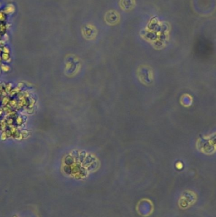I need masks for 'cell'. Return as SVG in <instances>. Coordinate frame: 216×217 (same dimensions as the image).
Returning <instances> with one entry per match:
<instances>
[{
  "mask_svg": "<svg viewBox=\"0 0 216 217\" xmlns=\"http://www.w3.org/2000/svg\"><path fill=\"white\" fill-rule=\"evenodd\" d=\"M82 33L86 39H93L97 34V30L94 25L87 24L83 26Z\"/></svg>",
  "mask_w": 216,
  "mask_h": 217,
  "instance_id": "obj_2",
  "label": "cell"
},
{
  "mask_svg": "<svg viewBox=\"0 0 216 217\" xmlns=\"http://www.w3.org/2000/svg\"><path fill=\"white\" fill-rule=\"evenodd\" d=\"M2 57H3V59L4 60H7L9 59V56H8V55L7 54H3Z\"/></svg>",
  "mask_w": 216,
  "mask_h": 217,
  "instance_id": "obj_6",
  "label": "cell"
},
{
  "mask_svg": "<svg viewBox=\"0 0 216 217\" xmlns=\"http://www.w3.org/2000/svg\"><path fill=\"white\" fill-rule=\"evenodd\" d=\"M8 101H9V99H8V98H5L3 100V104L5 105V104H8Z\"/></svg>",
  "mask_w": 216,
  "mask_h": 217,
  "instance_id": "obj_7",
  "label": "cell"
},
{
  "mask_svg": "<svg viewBox=\"0 0 216 217\" xmlns=\"http://www.w3.org/2000/svg\"><path fill=\"white\" fill-rule=\"evenodd\" d=\"M3 51H4L5 53L8 54V53L9 52V50H8L7 48H5L3 49Z\"/></svg>",
  "mask_w": 216,
  "mask_h": 217,
  "instance_id": "obj_10",
  "label": "cell"
},
{
  "mask_svg": "<svg viewBox=\"0 0 216 217\" xmlns=\"http://www.w3.org/2000/svg\"><path fill=\"white\" fill-rule=\"evenodd\" d=\"M11 87H12V85L10 84V85H8L7 87H6V91L7 92H9V91L11 90Z\"/></svg>",
  "mask_w": 216,
  "mask_h": 217,
  "instance_id": "obj_8",
  "label": "cell"
},
{
  "mask_svg": "<svg viewBox=\"0 0 216 217\" xmlns=\"http://www.w3.org/2000/svg\"><path fill=\"white\" fill-rule=\"evenodd\" d=\"M22 118H17V122L18 123H22Z\"/></svg>",
  "mask_w": 216,
  "mask_h": 217,
  "instance_id": "obj_9",
  "label": "cell"
},
{
  "mask_svg": "<svg viewBox=\"0 0 216 217\" xmlns=\"http://www.w3.org/2000/svg\"><path fill=\"white\" fill-rule=\"evenodd\" d=\"M104 21L108 25L115 26L120 22V13L115 10H110L107 11L104 15Z\"/></svg>",
  "mask_w": 216,
  "mask_h": 217,
  "instance_id": "obj_1",
  "label": "cell"
},
{
  "mask_svg": "<svg viewBox=\"0 0 216 217\" xmlns=\"http://www.w3.org/2000/svg\"><path fill=\"white\" fill-rule=\"evenodd\" d=\"M135 0H120L119 5L121 9L125 12L132 10L135 7Z\"/></svg>",
  "mask_w": 216,
  "mask_h": 217,
  "instance_id": "obj_3",
  "label": "cell"
},
{
  "mask_svg": "<svg viewBox=\"0 0 216 217\" xmlns=\"http://www.w3.org/2000/svg\"><path fill=\"white\" fill-rule=\"evenodd\" d=\"M7 133H3L2 134V136H1V139L2 140H5L6 139H7Z\"/></svg>",
  "mask_w": 216,
  "mask_h": 217,
  "instance_id": "obj_5",
  "label": "cell"
},
{
  "mask_svg": "<svg viewBox=\"0 0 216 217\" xmlns=\"http://www.w3.org/2000/svg\"><path fill=\"white\" fill-rule=\"evenodd\" d=\"M2 69L3 71H5V72H7V71H8L9 70H10V68H9V66H8V65H3L2 66Z\"/></svg>",
  "mask_w": 216,
  "mask_h": 217,
  "instance_id": "obj_4",
  "label": "cell"
},
{
  "mask_svg": "<svg viewBox=\"0 0 216 217\" xmlns=\"http://www.w3.org/2000/svg\"><path fill=\"white\" fill-rule=\"evenodd\" d=\"M11 105H12V106H16V102H15V101H12V102H11Z\"/></svg>",
  "mask_w": 216,
  "mask_h": 217,
  "instance_id": "obj_11",
  "label": "cell"
}]
</instances>
